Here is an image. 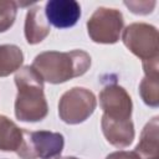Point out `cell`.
Instances as JSON below:
<instances>
[{
	"mask_svg": "<svg viewBox=\"0 0 159 159\" xmlns=\"http://www.w3.org/2000/svg\"><path fill=\"white\" fill-rule=\"evenodd\" d=\"M139 94L149 107L159 106V75H145L139 83Z\"/></svg>",
	"mask_w": 159,
	"mask_h": 159,
	"instance_id": "5bb4252c",
	"label": "cell"
},
{
	"mask_svg": "<svg viewBox=\"0 0 159 159\" xmlns=\"http://www.w3.org/2000/svg\"><path fill=\"white\" fill-rule=\"evenodd\" d=\"M17 96L15 116L21 122H40L48 112L43 93V80L32 66L20 67L15 73Z\"/></svg>",
	"mask_w": 159,
	"mask_h": 159,
	"instance_id": "6da1fadb",
	"label": "cell"
},
{
	"mask_svg": "<svg viewBox=\"0 0 159 159\" xmlns=\"http://www.w3.org/2000/svg\"><path fill=\"white\" fill-rule=\"evenodd\" d=\"M101 127L107 142L116 148H125L134 139V124L132 119L112 120L102 116Z\"/></svg>",
	"mask_w": 159,
	"mask_h": 159,
	"instance_id": "9c48e42d",
	"label": "cell"
},
{
	"mask_svg": "<svg viewBox=\"0 0 159 159\" xmlns=\"http://www.w3.org/2000/svg\"><path fill=\"white\" fill-rule=\"evenodd\" d=\"M89 39L97 43H116L124 26V19L119 10L98 7L87 20Z\"/></svg>",
	"mask_w": 159,
	"mask_h": 159,
	"instance_id": "8992f818",
	"label": "cell"
},
{
	"mask_svg": "<svg viewBox=\"0 0 159 159\" xmlns=\"http://www.w3.org/2000/svg\"><path fill=\"white\" fill-rule=\"evenodd\" d=\"M97 106L93 92L83 87H73L65 92L58 102V116L67 124H80L92 116Z\"/></svg>",
	"mask_w": 159,
	"mask_h": 159,
	"instance_id": "277c9868",
	"label": "cell"
},
{
	"mask_svg": "<svg viewBox=\"0 0 159 159\" xmlns=\"http://www.w3.org/2000/svg\"><path fill=\"white\" fill-rule=\"evenodd\" d=\"M106 159H140L138 157V154L133 150V152H128V150H118V152H113L111 154H108L106 157Z\"/></svg>",
	"mask_w": 159,
	"mask_h": 159,
	"instance_id": "e0dca14e",
	"label": "cell"
},
{
	"mask_svg": "<svg viewBox=\"0 0 159 159\" xmlns=\"http://www.w3.org/2000/svg\"><path fill=\"white\" fill-rule=\"evenodd\" d=\"M57 159H78L76 157H62V158H57Z\"/></svg>",
	"mask_w": 159,
	"mask_h": 159,
	"instance_id": "ac0fdd59",
	"label": "cell"
},
{
	"mask_svg": "<svg viewBox=\"0 0 159 159\" xmlns=\"http://www.w3.org/2000/svg\"><path fill=\"white\" fill-rule=\"evenodd\" d=\"M31 66L43 81L58 84L84 75L91 67V56L82 50L68 52L45 51L34 58Z\"/></svg>",
	"mask_w": 159,
	"mask_h": 159,
	"instance_id": "7a4b0ae2",
	"label": "cell"
},
{
	"mask_svg": "<svg viewBox=\"0 0 159 159\" xmlns=\"http://www.w3.org/2000/svg\"><path fill=\"white\" fill-rule=\"evenodd\" d=\"M134 152L140 159H159V117L145 124Z\"/></svg>",
	"mask_w": 159,
	"mask_h": 159,
	"instance_id": "8fae6325",
	"label": "cell"
},
{
	"mask_svg": "<svg viewBox=\"0 0 159 159\" xmlns=\"http://www.w3.org/2000/svg\"><path fill=\"white\" fill-rule=\"evenodd\" d=\"M17 4L15 1H0V32L7 31L15 22Z\"/></svg>",
	"mask_w": 159,
	"mask_h": 159,
	"instance_id": "9a60e30c",
	"label": "cell"
},
{
	"mask_svg": "<svg viewBox=\"0 0 159 159\" xmlns=\"http://www.w3.org/2000/svg\"><path fill=\"white\" fill-rule=\"evenodd\" d=\"M25 39L27 43L36 45L50 34V24L46 20L45 10L41 6L31 7L25 17Z\"/></svg>",
	"mask_w": 159,
	"mask_h": 159,
	"instance_id": "30bf717a",
	"label": "cell"
},
{
	"mask_svg": "<svg viewBox=\"0 0 159 159\" xmlns=\"http://www.w3.org/2000/svg\"><path fill=\"white\" fill-rule=\"evenodd\" d=\"M48 24L57 29H68L81 17V6L76 0H48L45 6Z\"/></svg>",
	"mask_w": 159,
	"mask_h": 159,
	"instance_id": "ba28073f",
	"label": "cell"
},
{
	"mask_svg": "<svg viewBox=\"0 0 159 159\" xmlns=\"http://www.w3.org/2000/svg\"><path fill=\"white\" fill-rule=\"evenodd\" d=\"M63 145L65 138L61 133L22 129V142L16 154L21 159H52L62 153Z\"/></svg>",
	"mask_w": 159,
	"mask_h": 159,
	"instance_id": "3957f363",
	"label": "cell"
},
{
	"mask_svg": "<svg viewBox=\"0 0 159 159\" xmlns=\"http://www.w3.org/2000/svg\"><path fill=\"white\" fill-rule=\"evenodd\" d=\"M22 142V128H19L10 118L0 114V150L17 152Z\"/></svg>",
	"mask_w": 159,
	"mask_h": 159,
	"instance_id": "7c38bea8",
	"label": "cell"
},
{
	"mask_svg": "<svg viewBox=\"0 0 159 159\" xmlns=\"http://www.w3.org/2000/svg\"><path fill=\"white\" fill-rule=\"evenodd\" d=\"M124 46L143 62L159 58L158 30L145 22H134L128 25L122 34Z\"/></svg>",
	"mask_w": 159,
	"mask_h": 159,
	"instance_id": "5b68a950",
	"label": "cell"
},
{
	"mask_svg": "<svg viewBox=\"0 0 159 159\" xmlns=\"http://www.w3.org/2000/svg\"><path fill=\"white\" fill-rule=\"evenodd\" d=\"M24 62V53L16 45H0V77L17 71Z\"/></svg>",
	"mask_w": 159,
	"mask_h": 159,
	"instance_id": "4fadbf2b",
	"label": "cell"
},
{
	"mask_svg": "<svg viewBox=\"0 0 159 159\" xmlns=\"http://www.w3.org/2000/svg\"><path fill=\"white\" fill-rule=\"evenodd\" d=\"M99 104L103 117L112 120L132 119L133 103L128 92L119 84H107L99 92Z\"/></svg>",
	"mask_w": 159,
	"mask_h": 159,
	"instance_id": "52a82bcc",
	"label": "cell"
},
{
	"mask_svg": "<svg viewBox=\"0 0 159 159\" xmlns=\"http://www.w3.org/2000/svg\"><path fill=\"white\" fill-rule=\"evenodd\" d=\"M155 1H124V5L137 15H147L150 14L155 6Z\"/></svg>",
	"mask_w": 159,
	"mask_h": 159,
	"instance_id": "2e32d148",
	"label": "cell"
}]
</instances>
